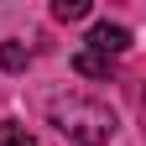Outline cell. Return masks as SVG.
<instances>
[{
    "mask_svg": "<svg viewBox=\"0 0 146 146\" xmlns=\"http://www.w3.org/2000/svg\"><path fill=\"white\" fill-rule=\"evenodd\" d=\"M47 120L73 141V146H104L115 136V110L89 99V94H58L47 104Z\"/></svg>",
    "mask_w": 146,
    "mask_h": 146,
    "instance_id": "6da1fadb",
    "label": "cell"
},
{
    "mask_svg": "<svg viewBox=\"0 0 146 146\" xmlns=\"http://www.w3.org/2000/svg\"><path fill=\"white\" fill-rule=\"evenodd\" d=\"M89 52H99V58H120V52H131V31L115 26V21H99L89 31Z\"/></svg>",
    "mask_w": 146,
    "mask_h": 146,
    "instance_id": "7a4b0ae2",
    "label": "cell"
},
{
    "mask_svg": "<svg viewBox=\"0 0 146 146\" xmlns=\"http://www.w3.org/2000/svg\"><path fill=\"white\" fill-rule=\"evenodd\" d=\"M73 68L84 73V78H110V58H99V52H78V58H73Z\"/></svg>",
    "mask_w": 146,
    "mask_h": 146,
    "instance_id": "3957f363",
    "label": "cell"
},
{
    "mask_svg": "<svg viewBox=\"0 0 146 146\" xmlns=\"http://www.w3.org/2000/svg\"><path fill=\"white\" fill-rule=\"evenodd\" d=\"M0 68L21 73V68H26V47H21V42H0Z\"/></svg>",
    "mask_w": 146,
    "mask_h": 146,
    "instance_id": "277c9868",
    "label": "cell"
},
{
    "mask_svg": "<svg viewBox=\"0 0 146 146\" xmlns=\"http://www.w3.org/2000/svg\"><path fill=\"white\" fill-rule=\"evenodd\" d=\"M52 16H58V21H84V16H89V0H58Z\"/></svg>",
    "mask_w": 146,
    "mask_h": 146,
    "instance_id": "8992f818",
    "label": "cell"
},
{
    "mask_svg": "<svg viewBox=\"0 0 146 146\" xmlns=\"http://www.w3.org/2000/svg\"><path fill=\"white\" fill-rule=\"evenodd\" d=\"M0 146H42L26 125H0Z\"/></svg>",
    "mask_w": 146,
    "mask_h": 146,
    "instance_id": "5b68a950",
    "label": "cell"
}]
</instances>
